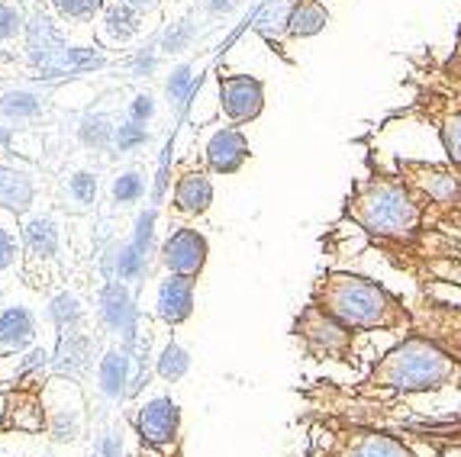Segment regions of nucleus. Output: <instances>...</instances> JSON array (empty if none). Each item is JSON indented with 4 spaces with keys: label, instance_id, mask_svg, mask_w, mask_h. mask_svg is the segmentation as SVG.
Instances as JSON below:
<instances>
[{
    "label": "nucleus",
    "instance_id": "18",
    "mask_svg": "<svg viewBox=\"0 0 461 457\" xmlns=\"http://www.w3.org/2000/svg\"><path fill=\"white\" fill-rule=\"evenodd\" d=\"M26 236V248H30L36 258H52L55 248H59V232L49 220H32L23 228Z\"/></svg>",
    "mask_w": 461,
    "mask_h": 457
},
{
    "label": "nucleus",
    "instance_id": "34",
    "mask_svg": "<svg viewBox=\"0 0 461 457\" xmlns=\"http://www.w3.org/2000/svg\"><path fill=\"white\" fill-rule=\"evenodd\" d=\"M130 116H132V122L152 120V116H155V100L149 97V94H139V97L130 103Z\"/></svg>",
    "mask_w": 461,
    "mask_h": 457
},
{
    "label": "nucleus",
    "instance_id": "3",
    "mask_svg": "<svg viewBox=\"0 0 461 457\" xmlns=\"http://www.w3.org/2000/svg\"><path fill=\"white\" fill-rule=\"evenodd\" d=\"M310 300L355 332H400L416 328V313L384 283L355 271H323L316 277Z\"/></svg>",
    "mask_w": 461,
    "mask_h": 457
},
{
    "label": "nucleus",
    "instance_id": "10",
    "mask_svg": "<svg viewBox=\"0 0 461 457\" xmlns=\"http://www.w3.org/2000/svg\"><path fill=\"white\" fill-rule=\"evenodd\" d=\"M155 313L158 319L168 326H181L191 319L194 313V277H177L168 274V281H162L158 297H155Z\"/></svg>",
    "mask_w": 461,
    "mask_h": 457
},
{
    "label": "nucleus",
    "instance_id": "9",
    "mask_svg": "<svg viewBox=\"0 0 461 457\" xmlns=\"http://www.w3.org/2000/svg\"><path fill=\"white\" fill-rule=\"evenodd\" d=\"M203 155H207V168L213 175H236L252 158V148H249L246 132L239 130V126H223V130H216L210 136Z\"/></svg>",
    "mask_w": 461,
    "mask_h": 457
},
{
    "label": "nucleus",
    "instance_id": "33",
    "mask_svg": "<svg viewBox=\"0 0 461 457\" xmlns=\"http://www.w3.org/2000/svg\"><path fill=\"white\" fill-rule=\"evenodd\" d=\"M187 85H191V65H181V68H177L175 75H171V81H168V97L177 103V100L185 97Z\"/></svg>",
    "mask_w": 461,
    "mask_h": 457
},
{
    "label": "nucleus",
    "instance_id": "37",
    "mask_svg": "<svg viewBox=\"0 0 461 457\" xmlns=\"http://www.w3.org/2000/svg\"><path fill=\"white\" fill-rule=\"evenodd\" d=\"M10 261H14V238H10V232L0 228V271L10 267Z\"/></svg>",
    "mask_w": 461,
    "mask_h": 457
},
{
    "label": "nucleus",
    "instance_id": "24",
    "mask_svg": "<svg viewBox=\"0 0 461 457\" xmlns=\"http://www.w3.org/2000/svg\"><path fill=\"white\" fill-rule=\"evenodd\" d=\"M49 309H52L55 326L62 328V332H75V326L81 322V303H77V297H71V293H59Z\"/></svg>",
    "mask_w": 461,
    "mask_h": 457
},
{
    "label": "nucleus",
    "instance_id": "28",
    "mask_svg": "<svg viewBox=\"0 0 461 457\" xmlns=\"http://www.w3.org/2000/svg\"><path fill=\"white\" fill-rule=\"evenodd\" d=\"M116 148L120 152H132L136 145H146L149 142V132L142 122H126V126H116Z\"/></svg>",
    "mask_w": 461,
    "mask_h": 457
},
{
    "label": "nucleus",
    "instance_id": "13",
    "mask_svg": "<svg viewBox=\"0 0 461 457\" xmlns=\"http://www.w3.org/2000/svg\"><path fill=\"white\" fill-rule=\"evenodd\" d=\"M423 75V81H429V85L442 87V91L448 94H458L461 97V26L458 32H455V49L446 55V58L438 61H426V71H420Z\"/></svg>",
    "mask_w": 461,
    "mask_h": 457
},
{
    "label": "nucleus",
    "instance_id": "32",
    "mask_svg": "<svg viewBox=\"0 0 461 457\" xmlns=\"http://www.w3.org/2000/svg\"><path fill=\"white\" fill-rule=\"evenodd\" d=\"M116 267H120V277H136L139 267H142V252H139L136 245H126L123 252H120Z\"/></svg>",
    "mask_w": 461,
    "mask_h": 457
},
{
    "label": "nucleus",
    "instance_id": "7",
    "mask_svg": "<svg viewBox=\"0 0 461 457\" xmlns=\"http://www.w3.org/2000/svg\"><path fill=\"white\" fill-rule=\"evenodd\" d=\"M139 438L152 448H171L181 432V409L171 397H158L139 409Z\"/></svg>",
    "mask_w": 461,
    "mask_h": 457
},
{
    "label": "nucleus",
    "instance_id": "27",
    "mask_svg": "<svg viewBox=\"0 0 461 457\" xmlns=\"http://www.w3.org/2000/svg\"><path fill=\"white\" fill-rule=\"evenodd\" d=\"M142 197V177L136 171H126L123 177H116L113 181V200L116 203H136Z\"/></svg>",
    "mask_w": 461,
    "mask_h": 457
},
{
    "label": "nucleus",
    "instance_id": "22",
    "mask_svg": "<svg viewBox=\"0 0 461 457\" xmlns=\"http://www.w3.org/2000/svg\"><path fill=\"white\" fill-rule=\"evenodd\" d=\"M87 367V338L68 336L62 338V348H59V371L81 373Z\"/></svg>",
    "mask_w": 461,
    "mask_h": 457
},
{
    "label": "nucleus",
    "instance_id": "19",
    "mask_svg": "<svg viewBox=\"0 0 461 457\" xmlns=\"http://www.w3.org/2000/svg\"><path fill=\"white\" fill-rule=\"evenodd\" d=\"M104 319H107L113 328L132 326V306H130V297H126V290L120 287V283L107 287V293H104Z\"/></svg>",
    "mask_w": 461,
    "mask_h": 457
},
{
    "label": "nucleus",
    "instance_id": "40",
    "mask_svg": "<svg viewBox=\"0 0 461 457\" xmlns=\"http://www.w3.org/2000/svg\"><path fill=\"white\" fill-rule=\"evenodd\" d=\"M7 403H10V397L0 393V422H4V416H7Z\"/></svg>",
    "mask_w": 461,
    "mask_h": 457
},
{
    "label": "nucleus",
    "instance_id": "8",
    "mask_svg": "<svg viewBox=\"0 0 461 457\" xmlns=\"http://www.w3.org/2000/svg\"><path fill=\"white\" fill-rule=\"evenodd\" d=\"M207 255H210L207 238L200 236L197 228H177L162 248V261L171 274L194 277V281H197L203 264H207Z\"/></svg>",
    "mask_w": 461,
    "mask_h": 457
},
{
    "label": "nucleus",
    "instance_id": "2",
    "mask_svg": "<svg viewBox=\"0 0 461 457\" xmlns=\"http://www.w3.org/2000/svg\"><path fill=\"white\" fill-rule=\"evenodd\" d=\"M448 387H461V358L432 332L416 326L384 358H377L362 381L346 393L362 399H407L442 393Z\"/></svg>",
    "mask_w": 461,
    "mask_h": 457
},
{
    "label": "nucleus",
    "instance_id": "39",
    "mask_svg": "<svg viewBox=\"0 0 461 457\" xmlns=\"http://www.w3.org/2000/svg\"><path fill=\"white\" fill-rule=\"evenodd\" d=\"M123 4H130L132 10H152V7H158V0H123Z\"/></svg>",
    "mask_w": 461,
    "mask_h": 457
},
{
    "label": "nucleus",
    "instance_id": "21",
    "mask_svg": "<svg viewBox=\"0 0 461 457\" xmlns=\"http://www.w3.org/2000/svg\"><path fill=\"white\" fill-rule=\"evenodd\" d=\"M187 371H191V354H187L181 345H168V348L162 351V358H158V377L175 383V381H181Z\"/></svg>",
    "mask_w": 461,
    "mask_h": 457
},
{
    "label": "nucleus",
    "instance_id": "11",
    "mask_svg": "<svg viewBox=\"0 0 461 457\" xmlns=\"http://www.w3.org/2000/svg\"><path fill=\"white\" fill-rule=\"evenodd\" d=\"M213 203V184L203 171H185L175 184V210L185 216H203Z\"/></svg>",
    "mask_w": 461,
    "mask_h": 457
},
{
    "label": "nucleus",
    "instance_id": "38",
    "mask_svg": "<svg viewBox=\"0 0 461 457\" xmlns=\"http://www.w3.org/2000/svg\"><path fill=\"white\" fill-rule=\"evenodd\" d=\"M236 4L239 0H210V10H213V13H230Z\"/></svg>",
    "mask_w": 461,
    "mask_h": 457
},
{
    "label": "nucleus",
    "instance_id": "4",
    "mask_svg": "<svg viewBox=\"0 0 461 457\" xmlns=\"http://www.w3.org/2000/svg\"><path fill=\"white\" fill-rule=\"evenodd\" d=\"M303 457H423L400 435L371 422L316 412L310 426V448Z\"/></svg>",
    "mask_w": 461,
    "mask_h": 457
},
{
    "label": "nucleus",
    "instance_id": "1",
    "mask_svg": "<svg viewBox=\"0 0 461 457\" xmlns=\"http://www.w3.org/2000/svg\"><path fill=\"white\" fill-rule=\"evenodd\" d=\"M342 220L362 228L377 252L413 281L461 287V238L426 216L397 168L387 171L368 158V175L355 181Z\"/></svg>",
    "mask_w": 461,
    "mask_h": 457
},
{
    "label": "nucleus",
    "instance_id": "23",
    "mask_svg": "<svg viewBox=\"0 0 461 457\" xmlns=\"http://www.w3.org/2000/svg\"><path fill=\"white\" fill-rule=\"evenodd\" d=\"M116 139V126H110L107 116H87L85 126H81V142L87 148H107Z\"/></svg>",
    "mask_w": 461,
    "mask_h": 457
},
{
    "label": "nucleus",
    "instance_id": "14",
    "mask_svg": "<svg viewBox=\"0 0 461 457\" xmlns=\"http://www.w3.org/2000/svg\"><path fill=\"white\" fill-rule=\"evenodd\" d=\"M32 336H36V322H32L30 309L14 306L0 316V348L23 351L26 345H32Z\"/></svg>",
    "mask_w": 461,
    "mask_h": 457
},
{
    "label": "nucleus",
    "instance_id": "30",
    "mask_svg": "<svg viewBox=\"0 0 461 457\" xmlns=\"http://www.w3.org/2000/svg\"><path fill=\"white\" fill-rule=\"evenodd\" d=\"M68 191L75 193L77 203H94V197H97V177H94L91 171H77V175L71 177Z\"/></svg>",
    "mask_w": 461,
    "mask_h": 457
},
{
    "label": "nucleus",
    "instance_id": "5",
    "mask_svg": "<svg viewBox=\"0 0 461 457\" xmlns=\"http://www.w3.org/2000/svg\"><path fill=\"white\" fill-rule=\"evenodd\" d=\"M291 336L300 342L303 354L313 361H330V364L342 367L358 364V336L362 332H355L346 322H339L336 316H330L313 300L294 316Z\"/></svg>",
    "mask_w": 461,
    "mask_h": 457
},
{
    "label": "nucleus",
    "instance_id": "25",
    "mask_svg": "<svg viewBox=\"0 0 461 457\" xmlns=\"http://www.w3.org/2000/svg\"><path fill=\"white\" fill-rule=\"evenodd\" d=\"M0 110L10 116H32V113H39V97L30 91H10L0 100Z\"/></svg>",
    "mask_w": 461,
    "mask_h": 457
},
{
    "label": "nucleus",
    "instance_id": "35",
    "mask_svg": "<svg viewBox=\"0 0 461 457\" xmlns=\"http://www.w3.org/2000/svg\"><path fill=\"white\" fill-rule=\"evenodd\" d=\"M152 222H155V213L139 216V232H136V248H139V252H149V238H152Z\"/></svg>",
    "mask_w": 461,
    "mask_h": 457
},
{
    "label": "nucleus",
    "instance_id": "15",
    "mask_svg": "<svg viewBox=\"0 0 461 457\" xmlns=\"http://www.w3.org/2000/svg\"><path fill=\"white\" fill-rule=\"evenodd\" d=\"M32 203V184L23 171L4 168L0 165V206H7L14 213H26Z\"/></svg>",
    "mask_w": 461,
    "mask_h": 457
},
{
    "label": "nucleus",
    "instance_id": "36",
    "mask_svg": "<svg viewBox=\"0 0 461 457\" xmlns=\"http://www.w3.org/2000/svg\"><path fill=\"white\" fill-rule=\"evenodd\" d=\"M442 228H448V232H455V236L461 238V197L455 200L452 210H448V213L442 216Z\"/></svg>",
    "mask_w": 461,
    "mask_h": 457
},
{
    "label": "nucleus",
    "instance_id": "16",
    "mask_svg": "<svg viewBox=\"0 0 461 457\" xmlns=\"http://www.w3.org/2000/svg\"><path fill=\"white\" fill-rule=\"evenodd\" d=\"M7 419L20 432H42V403L36 399V393H14L7 403Z\"/></svg>",
    "mask_w": 461,
    "mask_h": 457
},
{
    "label": "nucleus",
    "instance_id": "12",
    "mask_svg": "<svg viewBox=\"0 0 461 457\" xmlns=\"http://www.w3.org/2000/svg\"><path fill=\"white\" fill-rule=\"evenodd\" d=\"M330 10L326 0H294L291 16H287V36L291 39H313L330 26Z\"/></svg>",
    "mask_w": 461,
    "mask_h": 457
},
{
    "label": "nucleus",
    "instance_id": "42",
    "mask_svg": "<svg viewBox=\"0 0 461 457\" xmlns=\"http://www.w3.org/2000/svg\"><path fill=\"white\" fill-rule=\"evenodd\" d=\"M10 142V132L4 130V126H0V145H7Z\"/></svg>",
    "mask_w": 461,
    "mask_h": 457
},
{
    "label": "nucleus",
    "instance_id": "17",
    "mask_svg": "<svg viewBox=\"0 0 461 457\" xmlns=\"http://www.w3.org/2000/svg\"><path fill=\"white\" fill-rule=\"evenodd\" d=\"M130 381V361H126L123 351H110L104 364H100V390L107 393L110 399H120Z\"/></svg>",
    "mask_w": 461,
    "mask_h": 457
},
{
    "label": "nucleus",
    "instance_id": "29",
    "mask_svg": "<svg viewBox=\"0 0 461 457\" xmlns=\"http://www.w3.org/2000/svg\"><path fill=\"white\" fill-rule=\"evenodd\" d=\"M16 32H23V13L14 4H0V42L14 39Z\"/></svg>",
    "mask_w": 461,
    "mask_h": 457
},
{
    "label": "nucleus",
    "instance_id": "41",
    "mask_svg": "<svg viewBox=\"0 0 461 457\" xmlns=\"http://www.w3.org/2000/svg\"><path fill=\"white\" fill-rule=\"evenodd\" d=\"M107 457H120V444H116V442H107Z\"/></svg>",
    "mask_w": 461,
    "mask_h": 457
},
{
    "label": "nucleus",
    "instance_id": "6",
    "mask_svg": "<svg viewBox=\"0 0 461 457\" xmlns=\"http://www.w3.org/2000/svg\"><path fill=\"white\" fill-rule=\"evenodd\" d=\"M220 110L236 126H249L265 110V85L252 75H220Z\"/></svg>",
    "mask_w": 461,
    "mask_h": 457
},
{
    "label": "nucleus",
    "instance_id": "31",
    "mask_svg": "<svg viewBox=\"0 0 461 457\" xmlns=\"http://www.w3.org/2000/svg\"><path fill=\"white\" fill-rule=\"evenodd\" d=\"M26 358H16V354H0V387H10V383L23 381L26 377Z\"/></svg>",
    "mask_w": 461,
    "mask_h": 457
},
{
    "label": "nucleus",
    "instance_id": "26",
    "mask_svg": "<svg viewBox=\"0 0 461 457\" xmlns=\"http://www.w3.org/2000/svg\"><path fill=\"white\" fill-rule=\"evenodd\" d=\"M55 10L68 20H91L100 7H104V0H52Z\"/></svg>",
    "mask_w": 461,
    "mask_h": 457
},
{
    "label": "nucleus",
    "instance_id": "20",
    "mask_svg": "<svg viewBox=\"0 0 461 457\" xmlns=\"http://www.w3.org/2000/svg\"><path fill=\"white\" fill-rule=\"evenodd\" d=\"M136 13H132L130 4H116V7L104 10V32H107L113 42H126V39L136 32Z\"/></svg>",
    "mask_w": 461,
    "mask_h": 457
}]
</instances>
